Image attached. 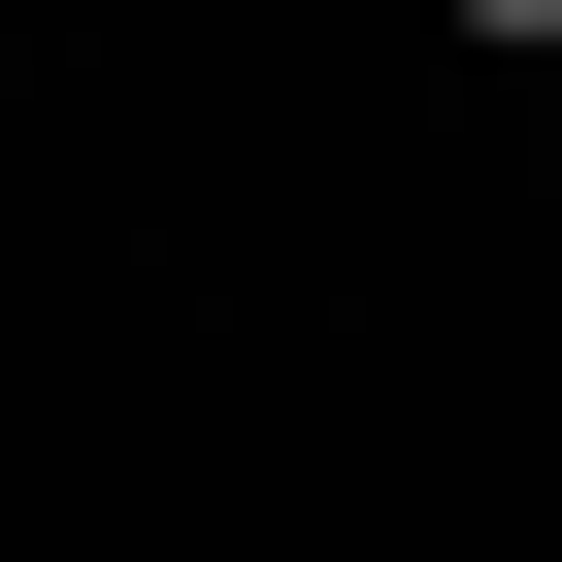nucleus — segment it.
Wrapping results in <instances>:
<instances>
[{
  "instance_id": "obj_1",
  "label": "nucleus",
  "mask_w": 562,
  "mask_h": 562,
  "mask_svg": "<svg viewBox=\"0 0 562 562\" xmlns=\"http://www.w3.org/2000/svg\"><path fill=\"white\" fill-rule=\"evenodd\" d=\"M430 34H496V67H562V0H430Z\"/></svg>"
}]
</instances>
